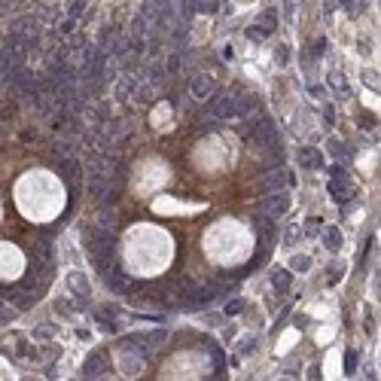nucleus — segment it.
Masks as SVG:
<instances>
[{
  "mask_svg": "<svg viewBox=\"0 0 381 381\" xmlns=\"http://www.w3.org/2000/svg\"><path fill=\"white\" fill-rule=\"evenodd\" d=\"M323 241H326V247H329V250H338V244H341V235L335 232V229H326Z\"/></svg>",
  "mask_w": 381,
  "mask_h": 381,
  "instance_id": "nucleus-5",
  "label": "nucleus"
},
{
  "mask_svg": "<svg viewBox=\"0 0 381 381\" xmlns=\"http://www.w3.org/2000/svg\"><path fill=\"white\" fill-rule=\"evenodd\" d=\"M293 269H302V272H305V269H308V259H305V256H296V259H293Z\"/></svg>",
  "mask_w": 381,
  "mask_h": 381,
  "instance_id": "nucleus-10",
  "label": "nucleus"
},
{
  "mask_svg": "<svg viewBox=\"0 0 381 381\" xmlns=\"http://www.w3.org/2000/svg\"><path fill=\"white\" fill-rule=\"evenodd\" d=\"M341 7H345L348 13H357L360 10V0H341Z\"/></svg>",
  "mask_w": 381,
  "mask_h": 381,
  "instance_id": "nucleus-9",
  "label": "nucleus"
},
{
  "mask_svg": "<svg viewBox=\"0 0 381 381\" xmlns=\"http://www.w3.org/2000/svg\"><path fill=\"white\" fill-rule=\"evenodd\" d=\"M98 366H101V360H98V357H92V360L86 363V369H83V372H86V375H95V372H98Z\"/></svg>",
  "mask_w": 381,
  "mask_h": 381,
  "instance_id": "nucleus-8",
  "label": "nucleus"
},
{
  "mask_svg": "<svg viewBox=\"0 0 381 381\" xmlns=\"http://www.w3.org/2000/svg\"><path fill=\"white\" fill-rule=\"evenodd\" d=\"M332 174L338 177L341 171H338V168H332ZM329 193H332L335 199H341V202H345V199H351V183L345 186V183H338V180H329Z\"/></svg>",
  "mask_w": 381,
  "mask_h": 381,
  "instance_id": "nucleus-1",
  "label": "nucleus"
},
{
  "mask_svg": "<svg viewBox=\"0 0 381 381\" xmlns=\"http://www.w3.org/2000/svg\"><path fill=\"white\" fill-rule=\"evenodd\" d=\"M211 113H214V116H232V113H235V98H220Z\"/></svg>",
  "mask_w": 381,
  "mask_h": 381,
  "instance_id": "nucleus-2",
  "label": "nucleus"
},
{
  "mask_svg": "<svg viewBox=\"0 0 381 381\" xmlns=\"http://www.w3.org/2000/svg\"><path fill=\"white\" fill-rule=\"evenodd\" d=\"M290 287V272H275V290H287Z\"/></svg>",
  "mask_w": 381,
  "mask_h": 381,
  "instance_id": "nucleus-6",
  "label": "nucleus"
},
{
  "mask_svg": "<svg viewBox=\"0 0 381 381\" xmlns=\"http://www.w3.org/2000/svg\"><path fill=\"white\" fill-rule=\"evenodd\" d=\"M83 10H86V0H76V4H73V10H70V13H73V16H80Z\"/></svg>",
  "mask_w": 381,
  "mask_h": 381,
  "instance_id": "nucleus-11",
  "label": "nucleus"
},
{
  "mask_svg": "<svg viewBox=\"0 0 381 381\" xmlns=\"http://www.w3.org/2000/svg\"><path fill=\"white\" fill-rule=\"evenodd\" d=\"M211 92V80H196V95H208Z\"/></svg>",
  "mask_w": 381,
  "mask_h": 381,
  "instance_id": "nucleus-7",
  "label": "nucleus"
},
{
  "mask_svg": "<svg viewBox=\"0 0 381 381\" xmlns=\"http://www.w3.org/2000/svg\"><path fill=\"white\" fill-rule=\"evenodd\" d=\"M287 205H290L287 196H272V199H269V214H272V217H281V214L287 211Z\"/></svg>",
  "mask_w": 381,
  "mask_h": 381,
  "instance_id": "nucleus-4",
  "label": "nucleus"
},
{
  "mask_svg": "<svg viewBox=\"0 0 381 381\" xmlns=\"http://www.w3.org/2000/svg\"><path fill=\"white\" fill-rule=\"evenodd\" d=\"M302 165H305V168H320V165H323L320 152H317V149H302Z\"/></svg>",
  "mask_w": 381,
  "mask_h": 381,
  "instance_id": "nucleus-3",
  "label": "nucleus"
}]
</instances>
